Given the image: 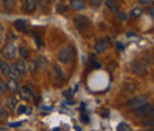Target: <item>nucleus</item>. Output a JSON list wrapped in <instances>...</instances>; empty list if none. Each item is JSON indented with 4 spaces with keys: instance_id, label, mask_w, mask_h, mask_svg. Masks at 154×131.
<instances>
[{
    "instance_id": "f257e3e1",
    "label": "nucleus",
    "mask_w": 154,
    "mask_h": 131,
    "mask_svg": "<svg viewBox=\"0 0 154 131\" xmlns=\"http://www.w3.org/2000/svg\"><path fill=\"white\" fill-rule=\"evenodd\" d=\"M74 56H76V51H74V47L73 46H64L63 49L59 51V61L63 63V64H67V63H72L74 60Z\"/></svg>"
},
{
    "instance_id": "f03ea898",
    "label": "nucleus",
    "mask_w": 154,
    "mask_h": 131,
    "mask_svg": "<svg viewBox=\"0 0 154 131\" xmlns=\"http://www.w3.org/2000/svg\"><path fill=\"white\" fill-rule=\"evenodd\" d=\"M133 114L138 115V117H146V118H147V115H149V118H153L154 108L151 104L146 103V104H143V105L137 107V108H133Z\"/></svg>"
},
{
    "instance_id": "7ed1b4c3",
    "label": "nucleus",
    "mask_w": 154,
    "mask_h": 131,
    "mask_svg": "<svg viewBox=\"0 0 154 131\" xmlns=\"http://www.w3.org/2000/svg\"><path fill=\"white\" fill-rule=\"evenodd\" d=\"M73 22H74L77 30H79L80 33H84L88 29V26H90V20H88L86 16H83V14H77V16H74Z\"/></svg>"
},
{
    "instance_id": "20e7f679",
    "label": "nucleus",
    "mask_w": 154,
    "mask_h": 131,
    "mask_svg": "<svg viewBox=\"0 0 154 131\" xmlns=\"http://www.w3.org/2000/svg\"><path fill=\"white\" fill-rule=\"evenodd\" d=\"M2 56L6 57L7 60H11V59H14L17 56V47L13 44V41H9L7 44H5L3 47H2Z\"/></svg>"
},
{
    "instance_id": "39448f33",
    "label": "nucleus",
    "mask_w": 154,
    "mask_h": 131,
    "mask_svg": "<svg viewBox=\"0 0 154 131\" xmlns=\"http://www.w3.org/2000/svg\"><path fill=\"white\" fill-rule=\"evenodd\" d=\"M131 71L133 73H136L137 76H147L149 74V67H147V64L146 63H143V61H133L131 63Z\"/></svg>"
},
{
    "instance_id": "423d86ee",
    "label": "nucleus",
    "mask_w": 154,
    "mask_h": 131,
    "mask_svg": "<svg viewBox=\"0 0 154 131\" xmlns=\"http://www.w3.org/2000/svg\"><path fill=\"white\" fill-rule=\"evenodd\" d=\"M146 103H147V96H137V97L130 98L126 103V105L130 107V108H137V107H140V105H143Z\"/></svg>"
},
{
    "instance_id": "0eeeda50",
    "label": "nucleus",
    "mask_w": 154,
    "mask_h": 131,
    "mask_svg": "<svg viewBox=\"0 0 154 131\" xmlns=\"http://www.w3.org/2000/svg\"><path fill=\"white\" fill-rule=\"evenodd\" d=\"M17 93H19V96H20L24 101H30V100L34 98V93H33V90H32L30 86H23L22 88L17 90Z\"/></svg>"
},
{
    "instance_id": "6e6552de",
    "label": "nucleus",
    "mask_w": 154,
    "mask_h": 131,
    "mask_svg": "<svg viewBox=\"0 0 154 131\" xmlns=\"http://www.w3.org/2000/svg\"><path fill=\"white\" fill-rule=\"evenodd\" d=\"M110 47V38L109 37H104V38H100L97 43L94 44V51L96 53H104L106 50Z\"/></svg>"
},
{
    "instance_id": "1a4fd4ad",
    "label": "nucleus",
    "mask_w": 154,
    "mask_h": 131,
    "mask_svg": "<svg viewBox=\"0 0 154 131\" xmlns=\"http://www.w3.org/2000/svg\"><path fill=\"white\" fill-rule=\"evenodd\" d=\"M5 86H6V91H10V93H16L17 90L20 88L19 81H17L16 78H11V77L5 81Z\"/></svg>"
},
{
    "instance_id": "9d476101",
    "label": "nucleus",
    "mask_w": 154,
    "mask_h": 131,
    "mask_svg": "<svg viewBox=\"0 0 154 131\" xmlns=\"http://www.w3.org/2000/svg\"><path fill=\"white\" fill-rule=\"evenodd\" d=\"M13 67L17 70V73L20 74V77H23V76H26L29 73V69H27V63L24 60H19V61H16L14 64H13Z\"/></svg>"
},
{
    "instance_id": "9b49d317",
    "label": "nucleus",
    "mask_w": 154,
    "mask_h": 131,
    "mask_svg": "<svg viewBox=\"0 0 154 131\" xmlns=\"http://www.w3.org/2000/svg\"><path fill=\"white\" fill-rule=\"evenodd\" d=\"M44 67H47V59L44 56H38L33 60L32 69H44Z\"/></svg>"
},
{
    "instance_id": "f8f14e48",
    "label": "nucleus",
    "mask_w": 154,
    "mask_h": 131,
    "mask_svg": "<svg viewBox=\"0 0 154 131\" xmlns=\"http://www.w3.org/2000/svg\"><path fill=\"white\" fill-rule=\"evenodd\" d=\"M37 10V3L36 0H24V11L29 14H33Z\"/></svg>"
},
{
    "instance_id": "ddd939ff",
    "label": "nucleus",
    "mask_w": 154,
    "mask_h": 131,
    "mask_svg": "<svg viewBox=\"0 0 154 131\" xmlns=\"http://www.w3.org/2000/svg\"><path fill=\"white\" fill-rule=\"evenodd\" d=\"M5 104H6V111H10V113H13V111L16 110V107L19 105L16 97H7Z\"/></svg>"
},
{
    "instance_id": "4468645a",
    "label": "nucleus",
    "mask_w": 154,
    "mask_h": 131,
    "mask_svg": "<svg viewBox=\"0 0 154 131\" xmlns=\"http://www.w3.org/2000/svg\"><path fill=\"white\" fill-rule=\"evenodd\" d=\"M0 73H2V76L10 78L11 77V66H10V63L2 61V64H0Z\"/></svg>"
},
{
    "instance_id": "2eb2a0df",
    "label": "nucleus",
    "mask_w": 154,
    "mask_h": 131,
    "mask_svg": "<svg viewBox=\"0 0 154 131\" xmlns=\"http://www.w3.org/2000/svg\"><path fill=\"white\" fill-rule=\"evenodd\" d=\"M86 0H70V7H72L73 10H84L86 9Z\"/></svg>"
},
{
    "instance_id": "dca6fc26",
    "label": "nucleus",
    "mask_w": 154,
    "mask_h": 131,
    "mask_svg": "<svg viewBox=\"0 0 154 131\" xmlns=\"http://www.w3.org/2000/svg\"><path fill=\"white\" fill-rule=\"evenodd\" d=\"M53 70H54V74H56V78H57V81H64V78H66V76H64V71L61 70V67L59 64H54V67H53Z\"/></svg>"
},
{
    "instance_id": "f3484780",
    "label": "nucleus",
    "mask_w": 154,
    "mask_h": 131,
    "mask_svg": "<svg viewBox=\"0 0 154 131\" xmlns=\"http://www.w3.org/2000/svg\"><path fill=\"white\" fill-rule=\"evenodd\" d=\"M14 27H16L19 32H23V33H27L29 32L27 23L24 22V20H17V22H14Z\"/></svg>"
},
{
    "instance_id": "a211bd4d",
    "label": "nucleus",
    "mask_w": 154,
    "mask_h": 131,
    "mask_svg": "<svg viewBox=\"0 0 154 131\" xmlns=\"http://www.w3.org/2000/svg\"><path fill=\"white\" fill-rule=\"evenodd\" d=\"M106 6H107V9L113 13H119V5H117V2L116 0H106Z\"/></svg>"
},
{
    "instance_id": "6ab92c4d",
    "label": "nucleus",
    "mask_w": 154,
    "mask_h": 131,
    "mask_svg": "<svg viewBox=\"0 0 154 131\" xmlns=\"http://www.w3.org/2000/svg\"><path fill=\"white\" fill-rule=\"evenodd\" d=\"M16 108H17L16 113L19 115H22V114H30V113H32L30 107H29V105H26V104H20V105H17Z\"/></svg>"
},
{
    "instance_id": "aec40b11",
    "label": "nucleus",
    "mask_w": 154,
    "mask_h": 131,
    "mask_svg": "<svg viewBox=\"0 0 154 131\" xmlns=\"http://www.w3.org/2000/svg\"><path fill=\"white\" fill-rule=\"evenodd\" d=\"M17 5V0H3V7H5L6 10H11V9H14Z\"/></svg>"
},
{
    "instance_id": "412c9836",
    "label": "nucleus",
    "mask_w": 154,
    "mask_h": 131,
    "mask_svg": "<svg viewBox=\"0 0 154 131\" xmlns=\"http://www.w3.org/2000/svg\"><path fill=\"white\" fill-rule=\"evenodd\" d=\"M141 14H143V9H140V7H136L130 11V17H140Z\"/></svg>"
},
{
    "instance_id": "4be33fe9",
    "label": "nucleus",
    "mask_w": 154,
    "mask_h": 131,
    "mask_svg": "<svg viewBox=\"0 0 154 131\" xmlns=\"http://www.w3.org/2000/svg\"><path fill=\"white\" fill-rule=\"evenodd\" d=\"M117 131H131V127L128 126L127 123H120L117 126Z\"/></svg>"
},
{
    "instance_id": "5701e85b",
    "label": "nucleus",
    "mask_w": 154,
    "mask_h": 131,
    "mask_svg": "<svg viewBox=\"0 0 154 131\" xmlns=\"http://www.w3.org/2000/svg\"><path fill=\"white\" fill-rule=\"evenodd\" d=\"M17 50H19V54L22 56L23 59H27V57H29V51H27V49H26L24 46H20Z\"/></svg>"
},
{
    "instance_id": "b1692460",
    "label": "nucleus",
    "mask_w": 154,
    "mask_h": 131,
    "mask_svg": "<svg viewBox=\"0 0 154 131\" xmlns=\"http://www.w3.org/2000/svg\"><path fill=\"white\" fill-rule=\"evenodd\" d=\"M36 3H37V7L38 6H40V7H46V9H47V7H49V5H50V0H36Z\"/></svg>"
},
{
    "instance_id": "393cba45",
    "label": "nucleus",
    "mask_w": 154,
    "mask_h": 131,
    "mask_svg": "<svg viewBox=\"0 0 154 131\" xmlns=\"http://www.w3.org/2000/svg\"><path fill=\"white\" fill-rule=\"evenodd\" d=\"M117 16H119V20H120V22H126V20H128V14H127V13L119 11V13H117Z\"/></svg>"
},
{
    "instance_id": "a878e982",
    "label": "nucleus",
    "mask_w": 154,
    "mask_h": 131,
    "mask_svg": "<svg viewBox=\"0 0 154 131\" xmlns=\"http://www.w3.org/2000/svg\"><path fill=\"white\" fill-rule=\"evenodd\" d=\"M3 40H5V27L0 24V46L3 43Z\"/></svg>"
},
{
    "instance_id": "bb28decb",
    "label": "nucleus",
    "mask_w": 154,
    "mask_h": 131,
    "mask_svg": "<svg viewBox=\"0 0 154 131\" xmlns=\"http://www.w3.org/2000/svg\"><path fill=\"white\" fill-rule=\"evenodd\" d=\"M90 5L94 7H100L101 6V0H90Z\"/></svg>"
},
{
    "instance_id": "cd10ccee",
    "label": "nucleus",
    "mask_w": 154,
    "mask_h": 131,
    "mask_svg": "<svg viewBox=\"0 0 154 131\" xmlns=\"http://www.w3.org/2000/svg\"><path fill=\"white\" fill-rule=\"evenodd\" d=\"M0 118H2V120H6V118H7V111H6V110L0 108Z\"/></svg>"
},
{
    "instance_id": "c85d7f7f",
    "label": "nucleus",
    "mask_w": 154,
    "mask_h": 131,
    "mask_svg": "<svg viewBox=\"0 0 154 131\" xmlns=\"http://www.w3.org/2000/svg\"><path fill=\"white\" fill-rule=\"evenodd\" d=\"M6 93V86H5V81H0V96Z\"/></svg>"
},
{
    "instance_id": "c756f323",
    "label": "nucleus",
    "mask_w": 154,
    "mask_h": 131,
    "mask_svg": "<svg viewBox=\"0 0 154 131\" xmlns=\"http://www.w3.org/2000/svg\"><path fill=\"white\" fill-rule=\"evenodd\" d=\"M151 2H153V0H138V3L143 5V6H150L151 5Z\"/></svg>"
},
{
    "instance_id": "7c9ffc66",
    "label": "nucleus",
    "mask_w": 154,
    "mask_h": 131,
    "mask_svg": "<svg viewBox=\"0 0 154 131\" xmlns=\"http://www.w3.org/2000/svg\"><path fill=\"white\" fill-rule=\"evenodd\" d=\"M149 14H150V17H153V16H154V9H153V6H150V9H149Z\"/></svg>"
},
{
    "instance_id": "2f4dec72",
    "label": "nucleus",
    "mask_w": 154,
    "mask_h": 131,
    "mask_svg": "<svg viewBox=\"0 0 154 131\" xmlns=\"http://www.w3.org/2000/svg\"><path fill=\"white\" fill-rule=\"evenodd\" d=\"M82 121H83V123H88V117L86 114H83L82 115Z\"/></svg>"
},
{
    "instance_id": "473e14b6",
    "label": "nucleus",
    "mask_w": 154,
    "mask_h": 131,
    "mask_svg": "<svg viewBox=\"0 0 154 131\" xmlns=\"http://www.w3.org/2000/svg\"><path fill=\"white\" fill-rule=\"evenodd\" d=\"M2 61H3V60H2V57H0V64H2Z\"/></svg>"
},
{
    "instance_id": "72a5a7b5",
    "label": "nucleus",
    "mask_w": 154,
    "mask_h": 131,
    "mask_svg": "<svg viewBox=\"0 0 154 131\" xmlns=\"http://www.w3.org/2000/svg\"><path fill=\"white\" fill-rule=\"evenodd\" d=\"M0 81H2V78H0Z\"/></svg>"
}]
</instances>
